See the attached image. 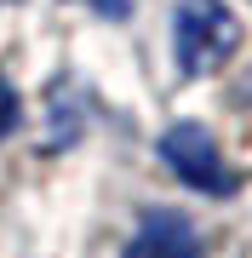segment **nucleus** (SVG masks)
Returning a JSON list of instances; mask_svg holds the SVG:
<instances>
[{
  "label": "nucleus",
  "instance_id": "f257e3e1",
  "mask_svg": "<svg viewBox=\"0 0 252 258\" xmlns=\"http://www.w3.org/2000/svg\"><path fill=\"white\" fill-rule=\"evenodd\" d=\"M172 46H178V63L189 75H212L241 46V29H235L224 0H184L172 18Z\"/></svg>",
  "mask_w": 252,
  "mask_h": 258
},
{
  "label": "nucleus",
  "instance_id": "f03ea898",
  "mask_svg": "<svg viewBox=\"0 0 252 258\" xmlns=\"http://www.w3.org/2000/svg\"><path fill=\"white\" fill-rule=\"evenodd\" d=\"M160 155L189 189H206V195H229V172H224V155L218 144L206 138V126L195 120H178V126L160 132Z\"/></svg>",
  "mask_w": 252,
  "mask_h": 258
},
{
  "label": "nucleus",
  "instance_id": "7ed1b4c3",
  "mask_svg": "<svg viewBox=\"0 0 252 258\" xmlns=\"http://www.w3.org/2000/svg\"><path fill=\"white\" fill-rule=\"evenodd\" d=\"M121 258H201V235L184 212H149Z\"/></svg>",
  "mask_w": 252,
  "mask_h": 258
},
{
  "label": "nucleus",
  "instance_id": "20e7f679",
  "mask_svg": "<svg viewBox=\"0 0 252 258\" xmlns=\"http://www.w3.org/2000/svg\"><path fill=\"white\" fill-rule=\"evenodd\" d=\"M12 126H18V92L6 86V75H0V138H6Z\"/></svg>",
  "mask_w": 252,
  "mask_h": 258
}]
</instances>
